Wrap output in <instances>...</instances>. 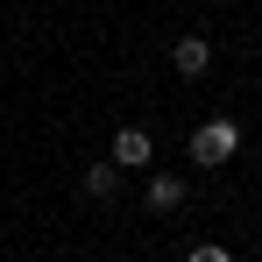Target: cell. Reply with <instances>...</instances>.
Listing matches in <instances>:
<instances>
[{
  "label": "cell",
  "instance_id": "obj_4",
  "mask_svg": "<svg viewBox=\"0 0 262 262\" xmlns=\"http://www.w3.org/2000/svg\"><path fill=\"white\" fill-rule=\"evenodd\" d=\"M149 156H156L149 128H121L114 135V163H121V170H149Z\"/></svg>",
  "mask_w": 262,
  "mask_h": 262
},
{
  "label": "cell",
  "instance_id": "obj_5",
  "mask_svg": "<svg viewBox=\"0 0 262 262\" xmlns=\"http://www.w3.org/2000/svg\"><path fill=\"white\" fill-rule=\"evenodd\" d=\"M114 191H121V163H114V156H106V163H85V199H99V206H106Z\"/></svg>",
  "mask_w": 262,
  "mask_h": 262
},
{
  "label": "cell",
  "instance_id": "obj_3",
  "mask_svg": "<svg viewBox=\"0 0 262 262\" xmlns=\"http://www.w3.org/2000/svg\"><path fill=\"white\" fill-rule=\"evenodd\" d=\"M142 199H149V213H177V206L191 199V184H184L177 170H156V177H149V191H142Z\"/></svg>",
  "mask_w": 262,
  "mask_h": 262
},
{
  "label": "cell",
  "instance_id": "obj_1",
  "mask_svg": "<svg viewBox=\"0 0 262 262\" xmlns=\"http://www.w3.org/2000/svg\"><path fill=\"white\" fill-rule=\"evenodd\" d=\"M234 149H241V128H234V121H206V128L191 135V163H199V170H220Z\"/></svg>",
  "mask_w": 262,
  "mask_h": 262
},
{
  "label": "cell",
  "instance_id": "obj_6",
  "mask_svg": "<svg viewBox=\"0 0 262 262\" xmlns=\"http://www.w3.org/2000/svg\"><path fill=\"white\" fill-rule=\"evenodd\" d=\"M184 262H234V255H227V248H191Z\"/></svg>",
  "mask_w": 262,
  "mask_h": 262
},
{
  "label": "cell",
  "instance_id": "obj_2",
  "mask_svg": "<svg viewBox=\"0 0 262 262\" xmlns=\"http://www.w3.org/2000/svg\"><path fill=\"white\" fill-rule=\"evenodd\" d=\"M170 64H177V78H206V71H213V43H206V36H177Z\"/></svg>",
  "mask_w": 262,
  "mask_h": 262
}]
</instances>
